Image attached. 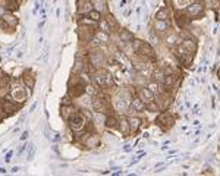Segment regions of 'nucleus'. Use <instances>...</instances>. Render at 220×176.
<instances>
[{
  "mask_svg": "<svg viewBox=\"0 0 220 176\" xmlns=\"http://www.w3.org/2000/svg\"><path fill=\"white\" fill-rule=\"evenodd\" d=\"M88 18H91L92 21H96V22H98L101 19V12H98V10H96V9H92L91 12H88V15H87Z\"/></svg>",
  "mask_w": 220,
  "mask_h": 176,
  "instance_id": "32",
  "label": "nucleus"
},
{
  "mask_svg": "<svg viewBox=\"0 0 220 176\" xmlns=\"http://www.w3.org/2000/svg\"><path fill=\"white\" fill-rule=\"evenodd\" d=\"M84 68H85V60H84L82 57H77V59H75V66L72 68V72L79 73L81 71H84Z\"/></svg>",
  "mask_w": 220,
  "mask_h": 176,
  "instance_id": "17",
  "label": "nucleus"
},
{
  "mask_svg": "<svg viewBox=\"0 0 220 176\" xmlns=\"http://www.w3.org/2000/svg\"><path fill=\"white\" fill-rule=\"evenodd\" d=\"M147 88H148V90L151 91L154 95H156V94H160V93H162V90H160V82H157V81L150 82L148 85H147Z\"/></svg>",
  "mask_w": 220,
  "mask_h": 176,
  "instance_id": "24",
  "label": "nucleus"
},
{
  "mask_svg": "<svg viewBox=\"0 0 220 176\" xmlns=\"http://www.w3.org/2000/svg\"><path fill=\"white\" fill-rule=\"evenodd\" d=\"M169 18H170V10L168 8H162L156 13V19H158V21H169Z\"/></svg>",
  "mask_w": 220,
  "mask_h": 176,
  "instance_id": "16",
  "label": "nucleus"
},
{
  "mask_svg": "<svg viewBox=\"0 0 220 176\" xmlns=\"http://www.w3.org/2000/svg\"><path fill=\"white\" fill-rule=\"evenodd\" d=\"M178 41H179V38H178L176 34H170V35L168 37V40H166V44H168L170 48H173L178 44Z\"/></svg>",
  "mask_w": 220,
  "mask_h": 176,
  "instance_id": "28",
  "label": "nucleus"
},
{
  "mask_svg": "<svg viewBox=\"0 0 220 176\" xmlns=\"http://www.w3.org/2000/svg\"><path fill=\"white\" fill-rule=\"evenodd\" d=\"M85 93H88V94L91 95H94L98 93V90H96V87L94 85H85Z\"/></svg>",
  "mask_w": 220,
  "mask_h": 176,
  "instance_id": "36",
  "label": "nucleus"
},
{
  "mask_svg": "<svg viewBox=\"0 0 220 176\" xmlns=\"http://www.w3.org/2000/svg\"><path fill=\"white\" fill-rule=\"evenodd\" d=\"M28 137H29V132H28V131H24V132L21 133V137H19V139H21V141H25V139L28 138Z\"/></svg>",
  "mask_w": 220,
  "mask_h": 176,
  "instance_id": "38",
  "label": "nucleus"
},
{
  "mask_svg": "<svg viewBox=\"0 0 220 176\" xmlns=\"http://www.w3.org/2000/svg\"><path fill=\"white\" fill-rule=\"evenodd\" d=\"M119 129H120V132L123 133V135H126V133H129L131 132V128H129V120L126 119V118H122V120L119 122Z\"/></svg>",
  "mask_w": 220,
  "mask_h": 176,
  "instance_id": "19",
  "label": "nucleus"
},
{
  "mask_svg": "<svg viewBox=\"0 0 220 176\" xmlns=\"http://www.w3.org/2000/svg\"><path fill=\"white\" fill-rule=\"evenodd\" d=\"M98 29H101V31H104V33H112V29H110V27H109V22L106 21V18L103 19L101 18L100 21H98Z\"/></svg>",
  "mask_w": 220,
  "mask_h": 176,
  "instance_id": "29",
  "label": "nucleus"
},
{
  "mask_svg": "<svg viewBox=\"0 0 220 176\" xmlns=\"http://www.w3.org/2000/svg\"><path fill=\"white\" fill-rule=\"evenodd\" d=\"M37 106H38V103H37V101H35V103H32V106L29 107V113H32L34 110H35V107H37Z\"/></svg>",
  "mask_w": 220,
  "mask_h": 176,
  "instance_id": "39",
  "label": "nucleus"
},
{
  "mask_svg": "<svg viewBox=\"0 0 220 176\" xmlns=\"http://www.w3.org/2000/svg\"><path fill=\"white\" fill-rule=\"evenodd\" d=\"M176 24L179 28H185L187 25H189V18H187L185 15H178L176 16Z\"/></svg>",
  "mask_w": 220,
  "mask_h": 176,
  "instance_id": "22",
  "label": "nucleus"
},
{
  "mask_svg": "<svg viewBox=\"0 0 220 176\" xmlns=\"http://www.w3.org/2000/svg\"><path fill=\"white\" fill-rule=\"evenodd\" d=\"M175 81H176L175 75H166V76H164V81H163V85L166 87V90H169V88H172V87H173Z\"/></svg>",
  "mask_w": 220,
  "mask_h": 176,
  "instance_id": "23",
  "label": "nucleus"
},
{
  "mask_svg": "<svg viewBox=\"0 0 220 176\" xmlns=\"http://www.w3.org/2000/svg\"><path fill=\"white\" fill-rule=\"evenodd\" d=\"M120 40L123 43H131L134 40V34L131 33V31H128V29H122L120 31Z\"/></svg>",
  "mask_w": 220,
  "mask_h": 176,
  "instance_id": "21",
  "label": "nucleus"
},
{
  "mask_svg": "<svg viewBox=\"0 0 220 176\" xmlns=\"http://www.w3.org/2000/svg\"><path fill=\"white\" fill-rule=\"evenodd\" d=\"M21 170V167L19 166H13V167H12V170H10V172H12V173H18V172H19Z\"/></svg>",
  "mask_w": 220,
  "mask_h": 176,
  "instance_id": "40",
  "label": "nucleus"
},
{
  "mask_svg": "<svg viewBox=\"0 0 220 176\" xmlns=\"http://www.w3.org/2000/svg\"><path fill=\"white\" fill-rule=\"evenodd\" d=\"M62 104L63 106H71L72 104V100H71V95H66L65 98H63V101H62Z\"/></svg>",
  "mask_w": 220,
  "mask_h": 176,
  "instance_id": "37",
  "label": "nucleus"
},
{
  "mask_svg": "<svg viewBox=\"0 0 220 176\" xmlns=\"http://www.w3.org/2000/svg\"><path fill=\"white\" fill-rule=\"evenodd\" d=\"M106 21H107V22H109V27H110V29H112V31H113V29H118V27H119V25H118V22H116V19H115V16H113V15H107V16H106Z\"/></svg>",
  "mask_w": 220,
  "mask_h": 176,
  "instance_id": "30",
  "label": "nucleus"
},
{
  "mask_svg": "<svg viewBox=\"0 0 220 176\" xmlns=\"http://www.w3.org/2000/svg\"><path fill=\"white\" fill-rule=\"evenodd\" d=\"M46 138L50 139V132H48V129H46Z\"/></svg>",
  "mask_w": 220,
  "mask_h": 176,
  "instance_id": "45",
  "label": "nucleus"
},
{
  "mask_svg": "<svg viewBox=\"0 0 220 176\" xmlns=\"http://www.w3.org/2000/svg\"><path fill=\"white\" fill-rule=\"evenodd\" d=\"M92 10V3L91 0H82L78 3V12L82 15H88V12Z\"/></svg>",
  "mask_w": 220,
  "mask_h": 176,
  "instance_id": "9",
  "label": "nucleus"
},
{
  "mask_svg": "<svg viewBox=\"0 0 220 176\" xmlns=\"http://www.w3.org/2000/svg\"><path fill=\"white\" fill-rule=\"evenodd\" d=\"M181 46H182V48H183L187 53H189V54H194V53L197 52V41H195V40L187 38V40H183V41H182Z\"/></svg>",
  "mask_w": 220,
  "mask_h": 176,
  "instance_id": "7",
  "label": "nucleus"
},
{
  "mask_svg": "<svg viewBox=\"0 0 220 176\" xmlns=\"http://www.w3.org/2000/svg\"><path fill=\"white\" fill-rule=\"evenodd\" d=\"M145 109L150 110V112H158V110H160V107H158L157 101L151 100V101H148V103H145Z\"/></svg>",
  "mask_w": 220,
  "mask_h": 176,
  "instance_id": "31",
  "label": "nucleus"
},
{
  "mask_svg": "<svg viewBox=\"0 0 220 176\" xmlns=\"http://www.w3.org/2000/svg\"><path fill=\"white\" fill-rule=\"evenodd\" d=\"M27 150H28V153H27V160H28V162H32L34 157H35V153H37V147H35L34 144H31Z\"/></svg>",
  "mask_w": 220,
  "mask_h": 176,
  "instance_id": "27",
  "label": "nucleus"
},
{
  "mask_svg": "<svg viewBox=\"0 0 220 176\" xmlns=\"http://www.w3.org/2000/svg\"><path fill=\"white\" fill-rule=\"evenodd\" d=\"M129 120V128H131V132H138L139 126H141V123H142V120L138 119V118H131Z\"/></svg>",
  "mask_w": 220,
  "mask_h": 176,
  "instance_id": "18",
  "label": "nucleus"
},
{
  "mask_svg": "<svg viewBox=\"0 0 220 176\" xmlns=\"http://www.w3.org/2000/svg\"><path fill=\"white\" fill-rule=\"evenodd\" d=\"M138 53H141L142 56L148 57V59H154V48L151 47L148 43H145V41L142 43V46H141V48H139Z\"/></svg>",
  "mask_w": 220,
  "mask_h": 176,
  "instance_id": "12",
  "label": "nucleus"
},
{
  "mask_svg": "<svg viewBox=\"0 0 220 176\" xmlns=\"http://www.w3.org/2000/svg\"><path fill=\"white\" fill-rule=\"evenodd\" d=\"M187 12L191 16H200V15H202V12H204V6L201 5V3H194V5L188 6Z\"/></svg>",
  "mask_w": 220,
  "mask_h": 176,
  "instance_id": "10",
  "label": "nucleus"
},
{
  "mask_svg": "<svg viewBox=\"0 0 220 176\" xmlns=\"http://www.w3.org/2000/svg\"><path fill=\"white\" fill-rule=\"evenodd\" d=\"M169 27H170V22H169V21H158V19H156L154 28H156V31H157L158 34H166Z\"/></svg>",
  "mask_w": 220,
  "mask_h": 176,
  "instance_id": "11",
  "label": "nucleus"
},
{
  "mask_svg": "<svg viewBox=\"0 0 220 176\" xmlns=\"http://www.w3.org/2000/svg\"><path fill=\"white\" fill-rule=\"evenodd\" d=\"M88 60L92 66L96 68H101V65L104 63V54L101 50H92V52L88 54Z\"/></svg>",
  "mask_w": 220,
  "mask_h": 176,
  "instance_id": "5",
  "label": "nucleus"
},
{
  "mask_svg": "<svg viewBox=\"0 0 220 176\" xmlns=\"http://www.w3.org/2000/svg\"><path fill=\"white\" fill-rule=\"evenodd\" d=\"M91 104H92V109H94V112H97V113H109V101L106 100L104 97H94L92 98V101H91Z\"/></svg>",
  "mask_w": 220,
  "mask_h": 176,
  "instance_id": "2",
  "label": "nucleus"
},
{
  "mask_svg": "<svg viewBox=\"0 0 220 176\" xmlns=\"http://www.w3.org/2000/svg\"><path fill=\"white\" fill-rule=\"evenodd\" d=\"M131 150H132V145H125V148H123V151H125V153L131 151Z\"/></svg>",
  "mask_w": 220,
  "mask_h": 176,
  "instance_id": "41",
  "label": "nucleus"
},
{
  "mask_svg": "<svg viewBox=\"0 0 220 176\" xmlns=\"http://www.w3.org/2000/svg\"><path fill=\"white\" fill-rule=\"evenodd\" d=\"M0 25L3 28H15L18 25V18H15L12 12H5L0 16Z\"/></svg>",
  "mask_w": 220,
  "mask_h": 176,
  "instance_id": "3",
  "label": "nucleus"
},
{
  "mask_svg": "<svg viewBox=\"0 0 220 176\" xmlns=\"http://www.w3.org/2000/svg\"><path fill=\"white\" fill-rule=\"evenodd\" d=\"M0 173H6V169H5V167H0Z\"/></svg>",
  "mask_w": 220,
  "mask_h": 176,
  "instance_id": "46",
  "label": "nucleus"
},
{
  "mask_svg": "<svg viewBox=\"0 0 220 176\" xmlns=\"http://www.w3.org/2000/svg\"><path fill=\"white\" fill-rule=\"evenodd\" d=\"M18 2H19V0H18Z\"/></svg>",
  "mask_w": 220,
  "mask_h": 176,
  "instance_id": "48",
  "label": "nucleus"
},
{
  "mask_svg": "<svg viewBox=\"0 0 220 176\" xmlns=\"http://www.w3.org/2000/svg\"><path fill=\"white\" fill-rule=\"evenodd\" d=\"M5 72H3V71H2V69H0V81H2V79H3V78H5Z\"/></svg>",
  "mask_w": 220,
  "mask_h": 176,
  "instance_id": "44",
  "label": "nucleus"
},
{
  "mask_svg": "<svg viewBox=\"0 0 220 176\" xmlns=\"http://www.w3.org/2000/svg\"><path fill=\"white\" fill-rule=\"evenodd\" d=\"M96 82H97V85H100V87L110 85V82H112V75H110L106 69H100V68H98V71H97V73H96Z\"/></svg>",
  "mask_w": 220,
  "mask_h": 176,
  "instance_id": "4",
  "label": "nucleus"
},
{
  "mask_svg": "<svg viewBox=\"0 0 220 176\" xmlns=\"http://www.w3.org/2000/svg\"><path fill=\"white\" fill-rule=\"evenodd\" d=\"M139 98H141L144 103H148V101H151L154 98V94L148 90V88H145V87H144V88L139 90Z\"/></svg>",
  "mask_w": 220,
  "mask_h": 176,
  "instance_id": "14",
  "label": "nucleus"
},
{
  "mask_svg": "<svg viewBox=\"0 0 220 176\" xmlns=\"http://www.w3.org/2000/svg\"><path fill=\"white\" fill-rule=\"evenodd\" d=\"M164 76H166V73H164L163 71H156V72H154V79H156L157 82H160V84H163Z\"/></svg>",
  "mask_w": 220,
  "mask_h": 176,
  "instance_id": "34",
  "label": "nucleus"
},
{
  "mask_svg": "<svg viewBox=\"0 0 220 176\" xmlns=\"http://www.w3.org/2000/svg\"><path fill=\"white\" fill-rule=\"evenodd\" d=\"M142 40H138V38H135V40H132V52L138 53L139 48H141V46H142Z\"/></svg>",
  "mask_w": 220,
  "mask_h": 176,
  "instance_id": "33",
  "label": "nucleus"
},
{
  "mask_svg": "<svg viewBox=\"0 0 220 176\" xmlns=\"http://www.w3.org/2000/svg\"><path fill=\"white\" fill-rule=\"evenodd\" d=\"M24 85L28 87L29 90H32L34 85H35V79H34L31 75H28V73H25L24 75Z\"/></svg>",
  "mask_w": 220,
  "mask_h": 176,
  "instance_id": "25",
  "label": "nucleus"
},
{
  "mask_svg": "<svg viewBox=\"0 0 220 176\" xmlns=\"http://www.w3.org/2000/svg\"><path fill=\"white\" fill-rule=\"evenodd\" d=\"M44 21H46V19H43V21H41V22L38 24V29H40V31H41V28L44 27Z\"/></svg>",
  "mask_w": 220,
  "mask_h": 176,
  "instance_id": "42",
  "label": "nucleus"
},
{
  "mask_svg": "<svg viewBox=\"0 0 220 176\" xmlns=\"http://www.w3.org/2000/svg\"><path fill=\"white\" fill-rule=\"evenodd\" d=\"M217 73H219V78H220V69H219V72H217Z\"/></svg>",
  "mask_w": 220,
  "mask_h": 176,
  "instance_id": "47",
  "label": "nucleus"
},
{
  "mask_svg": "<svg viewBox=\"0 0 220 176\" xmlns=\"http://www.w3.org/2000/svg\"><path fill=\"white\" fill-rule=\"evenodd\" d=\"M10 157H12V151H9V153H8V156H6V162H9V160H10Z\"/></svg>",
  "mask_w": 220,
  "mask_h": 176,
  "instance_id": "43",
  "label": "nucleus"
},
{
  "mask_svg": "<svg viewBox=\"0 0 220 176\" xmlns=\"http://www.w3.org/2000/svg\"><path fill=\"white\" fill-rule=\"evenodd\" d=\"M131 107H132L134 112H142V110H145V103H144L139 97H135V98H132Z\"/></svg>",
  "mask_w": 220,
  "mask_h": 176,
  "instance_id": "15",
  "label": "nucleus"
},
{
  "mask_svg": "<svg viewBox=\"0 0 220 176\" xmlns=\"http://www.w3.org/2000/svg\"><path fill=\"white\" fill-rule=\"evenodd\" d=\"M104 125L107 129H116V128H119V120L116 119L113 114H110V116H106Z\"/></svg>",
  "mask_w": 220,
  "mask_h": 176,
  "instance_id": "13",
  "label": "nucleus"
},
{
  "mask_svg": "<svg viewBox=\"0 0 220 176\" xmlns=\"http://www.w3.org/2000/svg\"><path fill=\"white\" fill-rule=\"evenodd\" d=\"M48 54H50V47H48V46H46V48H44L43 54H41V56L38 57V60H40V62H47Z\"/></svg>",
  "mask_w": 220,
  "mask_h": 176,
  "instance_id": "35",
  "label": "nucleus"
},
{
  "mask_svg": "<svg viewBox=\"0 0 220 176\" xmlns=\"http://www.w3.org/2000/svg\"><path fill=\"white\" fill-rule=\"evenodd\" d=\"M84 93H85V85L81 84V82H77L75 87H69V95L73 97V98L75 97H81Z\"/></svg>",
  "mask_w": 220,
  "mask_h": 176,
  "instance_id": "8",
  "label": "nucleus"
},
{
  "mask_svg": "<svg viewBox=\"0 0 220 176\" xmlns=\"http://www.w3.org/2000/svg\"><path fill=\"white\" fill-rule=\"evenodd\" d=\"M94 37L98 38V41H101V43H107L110 38V34L104 33V31H101V29H97L96 33H94Z\"/></svg>",
  "mask_w": 220,
  "mask_h": 176,
  "instance_id": "20",
  "label": "nucleus"
},
{
  "mask_svg": "<svg viewBox=\"0 0 220 176\" xmlns=\"http://www.w3.org/2000/svg\"><path fill=\"white\" fill-rule=\"evenodd\" d=\"M68 123H69V128H71L73 132L81 131V129H84V126H85V114H81V113H78V112H75V113L69 118Z\"/></svg>",
  "mask_w": 220,
  "mask_h": 176,
  "instance_id": "1",
  "label": "nucleus"
},
{
  "mask_svg": "<svg viewBox=\"0 0 220 176\" xmlns=\"http://www.w3.org/2000/svg\"><path fill=\"white\" fill-rule=\"evenodd\" d=\"M91 3H92V6H96V10H98V12H101V13L106 10V2L104 0H92Z\"/></svg>",
  "mask_w": 220,
  "mask_h": 176,
  "instance_id": "26",
  "label": "nucleus"
},
{
  "mask_svg": "<svg viewBox=\"0 0 220 176\" xmlns=\"http://www.w3.org/2000/svg\"><path fill=\"white\" fill-rule=\"evenodd\" d=\"M160 126H163V128H170L173 125V119L170 118V114L166 113V112H163V113H160L157 116V120H156Z\"/></svg>",
  "mask_w": 220,
  "mask_h": 176,
  "instance_id": "6",
  "label": "nucleus"
}]
</instances>
